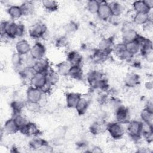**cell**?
I'll use <instances>...</instances> for the list:
<instances>
[{
  "label": "cell",
  "instance_id": "1",
  "mask_svg": "<svg viewBox=\"0 0 153 153\" xmlns=\"http://www.w3.org/2000/svg\"><path fill=\"white\" fill-rule=\"evenodd\" d=\"M1 36L4 35L8 38L21 37L25 33V26L21 23L4 21L1 24Z\"/></svg>",
  "mask_w": 153,
  "mask_h": 153
},
{
  "label": "cell",
  "instance_id": "2",
  "mask_svg": "<svg viewBox=\"0 0 153 153\" xmlns=\"http://www.w3.org/2000/svg\"><path fill=\"white\" fill-rule=\"evenodd\" d=\"M142 122L137 120L130 121L127 123V131L131 137L138 139L142 136Z\"/></svg>",
  "mask_w": 153,
  "mask_h": 153
},
{
  "label": "cell",
  "instance_id": "3",
  "mask_svg": "<svg viewBox=\"0 0 153 153\" xmlns=\"http://www.w3.org/2000/svg\"><path fill=\"white\" fill-rule=\"evenodd\" d=\"M106 129L110 136L114 139H121L124 134V130L122 124L117 121L107 124Z\"/></svg>",
  "mask_w": 153,
  "mask_h": 153
},
{
  "label": "cell",
  "instance_id": "4",
  "mask_svg": "<svg viewBox=\"0 0 153 153\" xmlns=\"http://www.w3.org/2000/svg\"><path fill=\"white\" fill-rule=\"evenodd\" d=\"M47 31V27L45 24L41 22H37L30 27L29 34L33 39H39L43 37Z\"/></svg>",
  "mask_w": 153,
  "mask_h": 153
},
{
  "label": "cell",
  "instance_id": "5",
  "mask_svg": "<svg viewBox=\"0 0 153 153\" xmlns=\"http://www.w3.org/2000/svg\"><path fill=\"white\" fill-rule=\"evenodd\" d=\"M117 121L121 124H127L130 121V112L128 108L120 105L115 110Z\"/></svg>",
  "mask_w": 153,
  "mask_h": 153
},
{
  "label": "cell",
  "instance_id": "6",
  "mask_svg": "<svg viewBox=\"0 0 153 153\" xmlns=\"http://www.w3.org/2000/svg\"><path fill=\"white\" fill-rule=\"evenodd\" d=\"M112 51L118 57L123 60L129 61L133 57V56L126 50V44L124 42L114 45Z\"/></svg>",
  "mask_w": 153,
  "mask_h": 153
},
{
  "label": "cell",
  "instance_id": "7",
  "mask_svg": "<svg viewBox=\"0 0 153 153\" xmlns=\"http://www.w3.org/2000/svg\"><path fill=\"white\" fill-rule=\"evenodd\" d=\"M44 93L39 88L30 86L26 90V99L27 101L40 102L42 99Z\"/></svg>",
  "mask_w": 153,
  "mask_h": 153
},
{
  "label": "cell",
  "instance_id": "8",
  "mask_svg": "<svg viewBox=\"0 0 153 153\" xmlns=\"http://www.w3.org/2000/svg\"><path fill=\"white\" fill-rule=\"evenodd\" d=\"M46 51L45 47L40 42H36L32 47L30 55L36 60L44 57Z\"/></svg>",
  "mask_w": 153,
  "mask_h": 153
},
{
  "label": "cell",
  "instance_id": "9",
  "mask_svg": "<svg viewBox=\"0 0 153 153\" xmlns=\"http://www.w3.org/2000/svg\"><path fill=\"white\" fill-rule=\"evenodd\" d=\"M99 18L102 20H107L112 17L109 3L106 1H101L97 13Z\"/></svg>",
  "mask_w": 153,
  "mask_h": 153
},
{
  "label": "cell",
  "instance_id": "10",
  "mask_svg": "<svg viewBox=\"0 0 153 153\" xmlns=\"http://www.w3.org/2000/svg\"><path fill=\"white\" fill-rule=\"evenodd\" d=\"M23 134L27 136H38L40 133V130L37 125L32 122H28L23 127L20 129L19 131Z\"/></svg>",
  "mask_w": 153,
  "mask_h": 153
},
{
  "label": "cell",
  "instance_id": "11",
  "mask_svg": "<svg viewBox=\"0 0 153 153\" xmlns=\"http://www.w3.org/2000/svg\"><path fill=\"white\" fill-rule=\"evenodd\" d=\"M47 84L45 74L36 72L30 81V86L42 89Z\"/></svg>",
  "mask_w": 153,
  "mask_h": 153
},
{
  "label": "cell",
  "instance_id": "12",
  "mask_svg": "<svg viewBox=\"0 0 153 153\" xmlns=\"http://www.w3.org/2000/svg\"><path fill=\"white\" fill-rule=\"evenodd\" d=\"M139 34L136 30L131 27H127L123 30L122 33V38L124 43H128L137 39Z\"/></svg>",
  "mask_w": 153,
  "mask_h": 153
},
{
  "label": "cell",
  "instance_id": "13",
  "mask_svg": "<svg viewBox=\"0 0 153 153\" xmlns=\"http://www.w3.org/2000/svg\"><path fill=\"white\" fill-rule=\"evenodd\" d=\"M31 46L29 42L24 39L19 40L16 44V53L22 56H26L29 54Z\"/></svg>",
  "mask_w": 153,
  "mask_h": 153
},
{
  "label": "cell",
  "instance_id": "14",
  "mask_svg": "<svg viewBox=\"0 0 153 153\" xmlns=\"http://www.w3.org/2000/svg\"><path fill=\"white\" fill-rule=\"evenodd\" d=\"M33 68L36 72L45 74L50 69V63L47 59L44 57L42 59L36 60Z\"/></svg>",
  "mask_w": 153,
  "mask_h": 153
},
{
  "label": "cell",
  "instance_id": "15",
  "mask_svg": "<svg viewBox=\"0 0 153 153\" xmlns=\"http://www.w3.org/2000/svg\"><path fill=\"white\" fill-rule=\"evenodd\" d=\"M67 61L71 66H81L82 62V56L78 51H71L68 54Z\"/></svg>",
  "mask_w": 153,
  "mask_h": 153
},
{
  "label": "cell",
  "instance_id": "16",
  "mask_svg": "<svg viewBox=\"0 0 153 153\" xmlns=\"http://www.w3.org/2000/svg\"><path fill=\"white\" fill-rule=\"evenodd\" d=\"M124 82L127 87L129 88H133L139 84L140 77L136 74L128 73L124 77Z\"/></svg>",
  "mask_w": 153,
  "mask_h": 153
},
{
  "label": "cell",
  "instance_id": "17",
  "mask_svg": "<svg viewBox=\"0 0 153 153\" xmlns=\"http://www.w3.org/2000/svg\"><path fill=\"white\" fill-rule=\"evenodd\" d=\"M81 97V94L78 93L72 92L67 93L66 95V102L67 106L70 108H75Z\"/></svg>",
  "mask_w": 153,
  "mask_h": 153
},
{
  "label": "cell",
  "instance_id": "18",
  "mask_svg": "<svg viewBox=\"0 0 153 153\" xmlns=\"http://www.w3.org/2000/svg\"><path fill=\"white\" fill-rule=\"evenodd\" d=\"M4 130L7 134L12 135L19 131V128L13 118L7 120L4 125Z\"/></svg>",
  "mask_w": 153,
  "mask_h": 153
},
{
  "label": "cell",
  "instance_id": "19",
  "mask_svg": "<svg viewBox=\"0 0 153 153\" xmlns=\"http://www.w3.org/2000/svg\"><path fill=\"white\" fill-rule=\"evenodd\" d=\"M114 46V44L113 39L112 38H106L100 41L99 44L98 49L109 54L112 51Z\"/></svg>",
  "mask_w": 153,
  "mask_h": 153
},
{
  "label": "cell",
  "instance_id": "20",
  "mask_svg": "<svg viewBox=\"0 0 153 153\" xmlns=\"http://www.w3.org/2000/svg\"><path fill=\"white\" fill-rule=\"evenodd\" d=\"M150 12L149 13H136L133 17V22L138 25H144L147 22L152 21V18L150 16Z\"/></svg>",
  "mask_w": 153,
  "mask_h": 153
},
{
  "label": "cell",
  "instance_id": "21",
  "mask_svg": "<svg viewBox=\"0 0 153 153\" xmlns=\"http://www.w3.org/2000/svg\"><path fill=\"white\" fill-rule=\"evenodd\" d=\"M71 66V65L67 60L60 62L56 65L57 72L59 75L68 76Z\"/></svg>",
  "mask_w": 153,
  "mask_h": 153
},
{
  "label": "cell",
  "instance_id": "22",
  "mask_svg": "<svg viewBox=\"0 0 153 153\" xmlns=\"http://www.w3.org/2000/svg\"><path fill=\"white\" fill-rule=\"evenodd\" d=\"M133 7L136 13H149L151 10L148 7L144 0L136 1L133 3Z\"/></svg>",
  "mask_w": 153,
  "mask_h": 153
},
{
  "label": "cell",
  "instance_id": "23",
  "mask_svg": "<svg viewBox=\"0 0 153 153\" xmlns=\"http://www.w3.org/2000/svg\"><path fill=\"white\" fill-rule=\"evenodd\" d=\"M59 76L60 75L57 71H54L50 69L45 73L47 82L51 86L55 85L59 81Z\"/></svg>",
  "mask_w": 153,
  "mask_h": 153
},
{
  "label": "cell",
  "instance_id": "24",
  "mask_svg": "<svg viewBox=\"0 0 153 153\" xmlns=\"http://www.w3.org/2000/svg\"><path fill=\"white\" fill-rule=\"evenodd\" d=\"M48 142L44 139L35 136L30 141L29 147L33 150L40 151L41 149Z\"/></svg>",
  "mask_w": 153,
  "mask_h": 153
},
{
  "label": "cell",
  "instance_id": "25",
  "mask_svg": "<svg viewBox=\"0 0 153 153\" xmlns=\"http://www.w3.org/2000/svg\"><path fill=\"white\" fill-rule=\"evenodd\" d=\"M88 106H89L88 100H87L85 98L81 97L75 109L76 110L77 113L79 115H82L86 112Z\"/></svg>",
  "mask_w": 153,
  "mask_h": 153
},
{
  "label": "cell",
  "instance_id": "26",
  "mask_svg": "<svg viewBox=\"0 0 153 153\" xmlns=\"http://www.w3.org/2000/svg\"><path fill=\"white\" fill-rule=\"evenodd\" d=\"M68 76L76 80L81 79L83 76V71L81 66H72Z\"/></svg>",
  "mask_w": 153,
  "mask_h": 153
},
{
  "label": "cell",
  "instance_id": "27",
  "mask_svg": "<svg viewBox=\"0 0 153 153\" xmlns=\"http://www.w3.org/2000/svg\"><path fill=\"white\" fill-rule=\"evenodd\" d=\"M19 73L22 78L24 80H27L30 82L31 79L32 78L36 72L32 67L25 66L19 71Z\"/></svg>",
  "mask_w": 153,
  "mask_h": 153
},
{
  "label": "cell",
  "instance_id": "28",
  "mask_svg": "<svg viewBox=\"0 0 153 153\" xmlns=\"http://www.w3.org/2000/svg\"><path fill=\"white\" fill-rule=\"evenodd\" d=\"M125 44L126 50L133 56L140 51V45L137 39L132 42L125 43Z\"/></svg>",
  "mask_w": 153,
  "mask_h": 153
},
{
  "label": "cell",
  "instance_id": "29",
  "mask_svg": "<svg viewBox=\"0 0 153 153\" xmlns=\"http://www.w3.org/2000/svg\"><path fill=\"white\" fill-rule=\"evenodd\" d=\"M7 13L11 18L17 19L23 16L22 9L19 5H11L7 10Z\"/></svg>",
  "mask_w": 153,
  "mask_h": 153
},
{
  "label": "cell",
  "instance_id": "30",
  "mask_svg": "<svg viewBox=\"0 0 153 153\" xmlns=\"http://www.w3.org/2000/svg\"><path fill=\"white\" fill-rule=\"evenodd\" d=\"M20 6L22 9L23 16H29L32 14L35 10L34 4L31 1H25Z\"/></svg>",
  "mask_w": 153,
  "mask_h": 153
},
{
  "label": "cell",
  "instance_id": "31",
  "mask_svg": "<svg viewBox=\"0 0 153 153\" xmlns=\"http://www.w3.org/2000/svg\"><path fill=\"white\" fill-rule=\"evenodd\" d=\"M102 78V74L97 71H92L90 72L87 75V81L90 84V86H93L97 82L99 79Z\"/></svg>",
  "mask_w": 153,
  "mask_h": 153
},
{
  "label": "cell",
  "instance_id": "32",
  "mask_svg": "<svg viewBox=\"0 0 153 153\" xmlns=\"http://www.w3.org/2000/svg\"><path fill=\"white\" fill-rule=\"evenodd\" d=\"M43 7L49 12H54L59 8L58 2L54 0H44L42 1Z\"/></svg>",
  "mask_w": 153,
  "mask_h": 153
},
{
  "label": "cell",
  "instance_id": "33",
  "mask_svg": "<svg viewBox=\"0 0 153 153\" xmlns=\"http://www.w3.org/2000/svg\"><path fill=\"white\" fill-rule=\"evenodd\" d=\"M112 15L114 17H118L122 13L123 8L121 4L118 2L113 1L109 3Z\"/></svg>",
  "mask_w": 153,
  "mask_h": 153
},
{
  "label": "cell",
  "instance_id": "34",
  "mask_svg": "<svg viewBox=\"0 0 153 153\" xmlns=\"http://www.w3.org/2000/svg\"><path fill=\"white\" fill-rule=\"evenodd\" d=\"M25 108L30 112L36 113L40 111L41 105L39 102H33L26 100L25 102Z\"/></svg>",
  "mask_w": 153,
  "mask_h": 153
},
{
  "label": "cell",
  "instance_id": "35",
  "mask_svg": "<svg viewBox=\"0 0 153 153\" xmlns=\"http://www.w3.org/2000/svg\"><path fill=\"white\" fill-rule=\"evenodd\" d=\"M140 115V118H141L142 122L152 124L153 112H151L145 108L141 111Z\"/></svg>",
  "mask_w": 153,
  "mask_h": 153
},
{
  "label": "cell",
  "instance_id": "36",
  "mask_svg": "<svg viewBox=\"0 0 153 153\" xmlns=\"http://www.w3.org/2000/svg\"><path fill=\"white\" fill-rule=\"evenodd\" d=\"M108 56V53L97 49L93 54V60L96 63H102L104 62Z\"/></svg>",
  "mask_w": 153,
  "mask_h": 153
},
{
  "label": "cell",
  "instance_id": "37",
  "mask_svg": "<svg viewBox=\"0 0 153 153\" xmlns=\"http://www.w3.org/2000/svg\"><path fill=\"white\" fill-rule=\"evenodd\" d=\"M100 2L96 0H90L87 2V8L91 14H97Z\"/></svg>",
  "mask_w": 153,
  "mask_h": 153
},
{
  "label": "cell",
  "instance_id": "38",
  "mask_svg": "<svg viewBox=\"0 0 153 153\" xmlns=\"http://www.w3.org/2000/svg\"><path fill=\"white\" fill-rule=\"evenodd\" d=\"M22 56H23L17 53H15L12 55L11 61L13 66L14 68H19L22 66L23 62V59Z\"/></svg>",
  "mask_w": 153,
  "mask_h": 153
},
{
  "label": "cell",
  "instance_id": "39",
  "mask_svg": "<svg viewBox=\"0 0 153 153\" xmlns=\"http://www.w3.org/2000/svg\"><path fill=\"white\" fill-rule=\"evenodd\" d=\"M13 118H14L15 122L16 123L17 125L18 126V127L19 128V131H20V128L23 127L29 122L27 121V118L25 117H24L22 115H21L20 114L15 115Z\"/></svg>",
  "mask_w": 153,
  "mask_h": 153
},
{
  "label": "cell",
  "instance_id": "40",
  "mask_svg": "<svg viewBox=\"0 0 153 153\" xmlns=\"http://www.w3.org/2000/svg\"><path fill=\"white\" fill-rule=\"evenodd\" d=\"M11 107L13 109V111H14V114L17 115L20 114V112L22 111V109L23 107H25V103H23L21 102H17L15 101L11 103Z\"/></svg>",
  "mask_w": 153,
  "mask_h": 153
},
{
  "label": "cell",
  "instance_id": "41",
  "mask_svg": "<svg viewBox=\"0 0 153 153\" xmlns=\"http://www.w3.org/2000/svg\"><path fill=\"white\" fill-rule=\"evenodd\" d=\"M103 126L100 123L95 122L90 127V131L94 134H97L103 131Z\"/></svg>",
  "mask_w": 153,
  "mask_h": 153
},
{
  "label": "cell",
  "instance_id": "42",
  "mask_svg": "<svg viewBox=\"0 0 153 153\" xmlns=\"http://www.w3.org/2000/svg\"><path fill=\"white\" fill-rule=\"evenodd\" d=\"M66 134V129L63 127H59L54 130V136L56 139H60L64 137Z\"/></svg>",
  "mask_w": 153,
  "mask_h": 153
},
{
  "label": "cell",
  "instance_id": "43",
  "mask_svg": "<svg viewBox=\"0 0 153 153\" xmlns=\"http://www.w3.org/2000/svg\"><path fill=\"white\" fill-rule=\"evenodd\" d=\"M68 44V38L65 36H62L59 37L56 42V46L59 48H64Z\"/></svg>",
  "mask_w": 153,
  "mask_h": 153
},
{
  "label": "cell",
  "instance_id": "44",
  "mask_svg": "<svg viewBox=\"0 0 153 153\" xmlns=\"http://www.w3.org/2000/svg\"><path fill=\"white\" fill-rule=\"evenodd\" d=\"M66 29L68 32H74L77 29V26L75 23L72 22L67 25Z\"/></svg>",
  "mask_w": 153,
  "mask_h": 153
},
{
  "label": "cell",
  "instance_id": "45",
  "mask_svg": "<svg viewBox=\"0 0 153 153\" xmlns=\"http://www.w3.org/2000/svg\"><path fill=\"white\" fill-rule=\"evenodd\" d=\"M153 51H151L149 52H148L147 54H146L144 57L146 59V60L148 62H150L151 63L152 62V60H153Z\"/></svg>",
  "mask_w": 153,
  "mask_h": 153
},
{
  "label": "cell",
  "instance_id": "46",
  "mask_svg": "<svg viewBox=\"0 0 153 153\" xmlns=\"http://www.w3.org/2000/svg\"><path fill=\"white\" fill-rule=\"evenodd\" d=\"M148 7L151 10L153 8V0H144Z\"/></svg>",
  "mask_w": 153,
  "mask_h": 153
},
{
  "label": "cell",
  "instance_id": "47",
  "mask_svg": "<svg viewBox=\"0 0 153 153\" xmlns=\"http://www.w3.org/2000/svg\"><path fill=\"white\" fill-rule=\"evenodd\" d=\"M145 108H146L148 110H149L151 112H153V104H152V103L151 102H148V103L146 105V106L145 107Z\"/></svg>",
  "mask_w": 153,
  "mask_h": 153
}]
</instances>
